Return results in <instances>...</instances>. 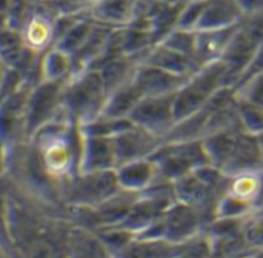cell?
I'll return each mask as SVG.
<instances>
[{"instance_id": "cell-1", "label": "cell", "mask_w": 263, "mask_h": 258, "mask_svg": "<svg viewBox=\"0 0 263 258\" xmlns=\"http://www.w3.org/2000/svg\"><path fill=\"white\" fill-rule=\"evenodd\" d=\"M29 143L43 171L62 188L79 172L82 154L80 125L63 108L49 123L40 128Z\"/></svg>"}, {"instance_id": "cell-2", "label": "cell", "mask_w": 263, "mask_h": 258, "mask_svg": "<svg viewBox=\"0 0 263 258\" xmlns=\"http://www.w3.org/2000/svg\"><path fill=\"white\" fill-rule=\"evenodd\" d=\"M106 98V85L100 71L94 68L74 74L63 88V108L80 126L102 115Z\"/></svg>"}, {"instance_id": "cell-3", "label": "cell", "mask_w": 263, "mask_h": 258, "mask_svg": "<svg viewBox=\"0 0 263 258\" xmlns=\"http://www.w3.org/2000/svg\"><path fill=\"white\" fill-rule=\"evenodd\" d=\"M227 68L220 58L202 65L174 95L176 123L202 111L219 89L227 86Z\"/></svg>"}, {"instance_id": "cell-4", "label": "cell", "mask_w": 263, "mask_h": 258, "mask_svg": "<svg viewBox=\"0 0 263 258\" xmlns=\"http://www.w3.org/2000/svg\"><path fill=\"white\" fill-rule=\"evenodd\" d=\"M66 82H45L32 85L23 108V137L29 140L63 109V88Z\"/></svg>"}, {"instance_id": "cell-5", "label": "cell", "mask_w": 263, "mask_h": 258, "mask_svg": "<svg viewBox=\"0 0 263 258\" xmlns=\"http://www.w3.org/2000/svg\"><path fill=\"white\" fill-rule=\"evenodd\" d=\"M120 191L116 169L102 172H77L63 188L65 206L97 208Z\"/></svg>"}, {"instance_id": "cell-6", "label": "cell", "mask_w": 263, "mask_h": 258, "mask_svg": "<svg viewBox=\"0 0 263 258\" xmlns=\"http://www.w3.org/2000/svg\"><path fill=\"white\" fill-rule=\"evenodd\" d=\"M174 95L176 94L143 97L129 114V120L137 128L148 131L165 142L176 125Z\"/></svg>"}, {"instance_id": "cell-7", "label": "cell", "mask_w": 263, "mask_h": 258, "mask_svg": "<svg viewBox=\"0 0 263 258\" xmlns=\"http://www.w3.org/2000/svg\"><path fill=\"white\" fill-rule=\"evenodd\" d=\"M163 225L165 239L173 243H183L208 228L205 217L197 208L177 200L165 211Z\"/></svg>"}, {"instance_id": "cell-8", "label": "cell", "mask_w": 263, "mask_h": 258, "mask_svg": "<svg viewBox=\"0 0 263 258\" xmlns=\"http://www.w3.org/2000/svg\"><path fill=\"white\" fill-rule=\"evenodd\" d=\"M112 140L117 155V166L133 160L151 158L163 145V140L160 137L142 128H137L136 125L116 134Z\"/></svg>"}, {"instance_id": "cell-9", "label": "cell", "mask_w": 263, "mask_h": 258, "mask_svg": "<svg viewBox=\"0 0 263 258\" xmlns=\"http://www.w3.org/2000/svg\"><path fill=\"white\" fill-rule=\"evenodd\" d=\"M190 77L174 74L148 63H137L133 82L140 89L143 97H154L176 94Z\"/></svg>"}, {"instance_id": "cell-10", "label": "cell", "mask_w": 263, "mask_h": 258, "mask_svg": "<svg viewBox=\"0 0 263 258\" xmlns=\"http://www.w3.org/2000/svg\"><path fill=\"white\" fill-rule=\"evenodd\" d=\"M117 168V155L112 137L83 135L79 172H102Z\"/></svg>"}, {"instance_id": "cell-11", "label": "cell", "mask_w": 263, "mask_h": 258, "mask_svg": "<svg viewBox=\"0 0 263 258\" xmlns=\"http://www.w3.org/2000/svg\"><path fill=\"white\" fill-rule=\"evenodd\" d=\"M139 0H92L85 12L97 25L111 29L128 28L137 15Z\"/></svg>"}, {"instance_id": "cell-12", "label": "cell", "mask_w": 263, "mask_h": 258, "mask_svg": "<svg viewBox=\"0 0 263 258\" xmlns=\"http://www.w3.org/2000/svg\"><path fill=\"white\" fill-rule=\"evenodd\" d=\"M260 171H263V160L257 135L242 131L237 137L233 154L222 172L227 177H236L240 174Z\"/></svg>"}, {"instance_id": "cell-13", "label": "cell", "mask_w": 263, "mask_h": 258, "mask_svg": "<svg viewBox=\"0 0 263 258\" xmlns=\"http://www.w3.org/2000/svg\"><path fill=\"white\" fill-rule=\"evenodd\" d=\"M116 177L120 189L142 194L156 182L159 171L153 158H142L119 165L116 168Z\"/></svg>"}, {"instance_id": "cell-14", "label": "cell", "mask_w": 263, "mask_h": 258, "mask_svg": "<svg viewBox=\"0 0 263 258\" xmlns=\"http://www.w3.org/2000/svg\"><path fill=\"white\" fill-rule=\"evenodd\" d=\"M66 258H112L94 229L72 225L66 235Z\"/></svg>"}, {"instance_id": "cell-15", "label": "cell", "mask_w": 263, "mask_h": 258, "mask_svg": "<svg viewBox=\"0 0 263 258\" xmlns=\"http://www.w3.org/2000/svg\"><path fill=\"white\" fill-rule=\"evenodd\" d=\"M143 98L140 89L134 85L133 78L108 94L103 112L100 117L106 118H129V114Z\"/></svg>"}, {"instance_id": "cell-16", "label": "cell", "mask_w": 263, "mask_h": 258, "mask_svg": "<svg viewBox=\"0 0 263 258\" xmlns=\"http://www.w3.org/2000/svg\"><path fill=\"white\" fill-rule=\"evenodd\" d=\"M139 197H140V194L120 189L112 197L105 200L102 205L94 208L96 214H97V219H99V228L120 225L123 222V219L128 215L129 209L133 208V205L136 203V200Z\"/></svg>"}, {"instance_id": "cell-17", "label": "cell", "mask_w": 263, "mask_h": 258, "mask_svg": "<svg viewBox=\"0 0 263 258\" xmlns=\"http://www.w3.org/2000/svg\"><path fill=\"white\" fill-rule=\"evenodd\" d=\"M72 57L65 51L51 46L40 57V80L68 82L72 77Z\"/></svg>"}, {"instance_id": "cell-18", "label": "cell", "mask_w": 263, "mask_h": 258, "mask_svg": "<svg viewBox=\"0 0 263 258\" xmlns=\"http://www.w3.org/2000/svg\"><path fill=\"white\" fill-rule=\"evenodd\" d=\"M114 258H179V245L166 239H160V240L134 239Z\"/></svg>"}, {"instance_id": "cell-19", "label": "cell", "mask_w": 263, "mask_h": 258, "mask_svg": "<svg viewBox=\"0 0 263 258\" xmlns=\"http://www.w3.org/2000/svg\"><path fill=\"white\" fill-rule=\"evenodd\" d=\"M96 23L86 15V12L79 17L65 32L63 35L54 43L55 48L65 51L66 54H69L71 57L83 46V43L88 40L89 34L92 32Z\"/></svg>"}, {"instance_id": "cell-20", "label": "cell", "mask_w": 263, "mask_h": 258, "mask_svg": "<svg viewBox=\"0 0 263 258\" xmlns=\"http://www.w3.org/2000/svg\"><path fill=\"white\" fill-rule=\"evenodd\" d=\"M262 183V171L260 172H247L236 177H230L228 183V192L256 205L259 191ZM256 209V208H254Z\"/></svg>"}, {"instance_id": "cell-21", "label": "cell", "mask_w": 263, "mask_h": 258, "mask_svg": "<svg viewBox=\"0 0 263 258\" xmlns=\"http://www.w3.org/2000/svg\"><path fill=\"white\" fill-rule=\"evenodd\" d=\"M254 209L253 203L231 194V192H225L217 206H216V219H234V220H240L248 217Z\"/></svg>"}, {"instance_id": "cell-22", "label": "cell", "mask_w": 263, "mask_h": 258, "mask_svg": "<svg viewBox=\"0 0 263 258\" xmlns=\"http://www.w3.org/2000/svg\"><path fill=\"white\" fill-rule=\"evenodd\" d=\"M237 115L243 131L250 134H260L263 131V108L245 98L237 97Z\"/></svg>"}, {"instance_id": "cell-23", "label": "cell", "mask_w": 263, "mask_h": 258, "mask_svg": "<svg viewBox=\"0 0 263 258\" xmlns=\"http://www.w3.org/2000/svg\"><path fill=\"white\" fill-rule=\"evenodd\" d=\"M96 232L99 234L100 240L103 242V245L106 246L112 258L120 254L136 239L134 234L123 229L122 226H102L96 229Z\"/></svg>"}, {"instance_id": "cell-24", "label": "cell", "mask_w": 263, "mask_h": 258, "mask_svg": "<svg viewBox=\"0 0 263 258\" xmlns=\"http://www.w3.org/2000/svg\"><path fill=\"white\" fill-rule=\"evenodd\" d=\"M242 234L250 251L263 249V209H256L243 219Z\"/></svg>"}, {"instance_id": "cell-25", "label": "cell", "mask_w": 263, "mask_h": 258, "mask_svg": "<svg viewBox=\"0 0 263 258\" xmlns=\"http://www.w3.org/2000/svg\"><path fill=\"white\" fill-rule=\"evenodd\" d=\"M236 95L240 98H245L251 103H256L263 108V72L251 77L245 83H242L239 88L234 89Z\"/></svg>"}, {"instance_id": "cell-26", "label": "cell", "mask_w": 263, "mask_h": 258, "mask_svg": "<svg viewBox=\"0 0 263 258\" xmlns=\"http://www.w3.org/2000/svg\"><path fill=\"white\" fill-rule=\"evenodd\" d=\"M243 14H253L263 11V0H236Z\"/></svg>"}, {"instance_id": "cell-27", "label": "cell", "mask_w": 263, "mask_h": 258, "mask_svg": "<svg viewBox=\"0 0 263 258\" xmlns=\"http://www.w3.org/2000/svg\"><path fill=\"white\" fill-rule=\"evenodd\" d=\"M256 209H263V171H262V183H260V191H259V195H257V200H256V205H254Z\"/></svg>"}, {"instance_id": "cell-28", "label": "cell", "mask_w": 263, "mask_h": 258, "mask_svg": "<svg viewBox=\"0 0 263 258\" xmlns=\"http://www.w3.org/2000/svg\"><path fill=\"white\" fill-rule=\"evenodd\" d=\"M243 258H263V249H253V251H248L247 255Z\"/></svg>"}, {"instance_id": "cell-29", "label": "cell", "mask_w": 263, "mask_h": 258, "mask_svg": "<svg viewBox=\"0 0 263 258\" xmlns=\"http://www.w3.org/2000/svg\"><path fill=\"white\" fill-rule=\"evenodd\" d=\"M0 258H11V252H9V249L0 242Z\"/></svg>"}, {"instance_id": "cell-30", "label": "cell", "mask_w": 263, "mask_h": 258, "mask_svg": "<svg viewBox=\"0 0 263 258\" xmlns=\"http://www.w3.org/2000/svg\"><path fill=\"white\" fill-rule=\"evenodd\" d=\"M6 69H8V66H6V65L2 62V58H0V86H2V82H3V78H5Z\"/></svg>"}, {"instance_id": "cell-31", "label": "cell", "mask_w": 263, "mask_h": 258, "mask_svg": "<svg viewBox=\"0 0 263 258\" xmlns=\"http://www.w3.org/2000/svg\"><path fill=\"white\" fill-rule=\"evenodd\" d=\"M257 140H259V146H260V152H262V160H263V131L260 134H257Z\"/></svg>"}]
</instances>
